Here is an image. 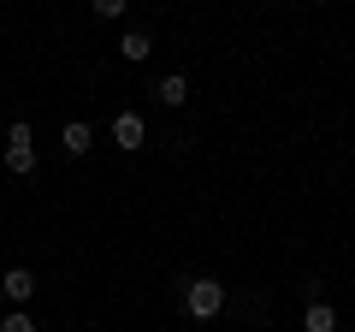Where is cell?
Listing matches in <instances>:
<instances>
[{
	"label": "cell",
	"mask_w": 355,
	"mask_h": 332,
	"mask_svg": "<svg viewBox=\"0 0 355 332\" xmlns=\"http://www.w3.org/2000/svg\"><path fill=\"white\" fill-rule=\"evenodd\" d=\"M0 332H36V320H30V315H24V308H12V315L0 320Z\"/></svg>",
	"instance_id": "30bf717a"
},
{
	"label": "cell",
	"mask_w": 355,
	"mask_h": 332,
	"mask_svg": "<svg viewBox=\"0 0 355 332\" xmlns=\"http://www.w3.org/2000/svg\"><path fill=\"white\" fill-rule=\"evenodd\" d=\"M6 172H12V179H30V172H36V131H30V119H18V125L6 131Z\"/></svg>",
	"instance_id": "6da1fadb"
},
{
	"label": "cell",
	"mask_w": 355,
	"mask_h": 332,
	"mask_svg": "<svg viewBox=\"0 0 355 332\" xmlns=\"http://www.w3.org/2000/svg\"><path fill=\"white\" fill-rule=\"evenodd\" d=\"M0 297H6L12 308H24L30 297H36V273H30V267H6V273H0Z\"/></svg>",
	"instance_id": "3957f363"
},
{
	"label": "cell",
	"mask_w": 355,
	"mask_h": 332,
	"mask_svg": "<svg viewBox=\"0 0 355 332\" xmlns=\"http://www.w3.org/2000/svg\"><path fill=\"white\" fill-rule=\"evenodd\" d=\"M148 53H154V36H148V30H125V36H119V60L142 65Z\"/></svg>",
	"instance_id": "52a82bcc"
},
{
	"label": "cell",
	"mask_w": 355,
	"mask_h": 332,
	"mask_svg": "<svg viewBox=\"0 0 355 332\" xmlns=\"http://www.w3.org/2000/svg\"><path fill=\"white\" fill-rule=\"evenodd\" d=\"M302 332H338V308L314 297V303H308V315H302Z\"/></svg>",
	"instance_id": "ba28073f"
},
{
	"label": "cell",
	"mask_w": 355,
	"mask_h": 332,
	"mask_svg": "<svg viewBox=\"0 0 355 332\" xmlns=\"http://www.w3.org/2000/svg\"><path fill=\"white\" fill-rule=\"evenodd\" d=\"M60 149L71 154V160H83V154L95 149V125H83V119H71V125L60 131Z\"/></svg>",
	"instance_id": "5b68a950"
},
{
	"label": "cell",
	"mask_w": 355,
	"mask_h": 332,
	"mask_svg": "<svg viewBox=\"0 0 355 332\" xmlns=\"http://www.w3.org/2000/svg\"><path fill=\"white\" fill-rule=\"evenodd\" d=\"M142 142H148V125H142L137 113H119V119H113V149H125V154H137Z\"/></svg>",
	"instance_id": "277c9868"
},
{
	"label": "cell",
	"mask_w": 355,
	"mask_h": 332,
	"mask_svg": "<svg viewBox=\"0 0 355 332\" xmlns=\"http://www.w3.org/2000/svg\"><path fill=\"white\" fill-rule=\"evenodd\" d=\"M89 13H95V18H125L130 0H89Z\"/></svg>",
	"instance_id": "9c48e42d"
},
{
	"label": "cell",
	"mask_w": 355,
	"mask_h": 332,
	"mask_svg": "<svg viewBox=\"0 0 355 332\" xmlns=\"http://www.w3.org/2000/svg\"><path fill=\"white\" fill-rule=\"evenodd\" d=\"M184 308H190V320H214L225 308V285L219 279H184Z\"/></svg>",
	"instance_id": "7a4b0ae2"
},
{
	"label": "cell",
	"mask_w": 355,
	"mask_h": 332,
	"mask_svg": "<svg viewBox=\"0 0 355 332\" xmlns=\"http://www.w3.org/2000/svg\"><path fill=\"white\" fill-rule=\"evenodd\" d=\"M154 101H160V107H184V101H190V77H184V72L160 77V83H154Z\"/></svg>",
	"instance_id": "8992f818"
},
{
	"label": "cell",
	"mask_w": 355,
	"mask_h": 332,
	"mask_svg": "<svg viewBox=\"0 0 355 332\" xmlns=\"http://www.w3.org/2000/svg\"><path fill=\"white\" fill-rule=\"evenodd\" d=\"M0 303H6V297H0Z\"/></svg>",
	"instance_id": "8fae6325"
}]
</instances>
